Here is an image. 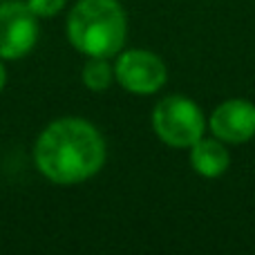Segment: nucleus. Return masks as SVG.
<instances>
[{
    "label": "nucleus",
    "instance_id": "f257e3e1",
    "mask_svg": "<svg viewBox=\"0 0 255 255\" xmlns=\"http://www.w3.org/2000/svg\"><path fill=\"white\" fill-rule=\"evenodd\" d=\"M106 141L90 121L63 117L52 121L34 145V163L58 186H74L94 177L106 163Z\"/></svg>",
    "mask_w": 255,
    "mask_h": 255
},
{
    "label": "nucleus",
    "instance_id": "f03ea898",
    "mask_svg": "<svg viewBox=\"0 0 255 255\" xmlns=\"http://www.w3.org/2000/svg\"><path fill=\"white\" fill-rule=\"evenodd\" d=\"M126 36L128 18L119 0H79L67 18V38L85 56H115Z\"/></svg>",
    "mask_w": 255,
    "mask_h": 255
},
{
    "label": "nucleus",
    "instance_id": "7ed1b4c3",
    "mask_svg": "<svg viewBox=\"0 0 255 255\" xmlns=\"http://www.w3.org/2000/svg\"><path fill=\"white\" fill-rule=\"evenodd\" d=\"M152 128L157 136L170 148H190L206 130L202 108L188 97L172 94L154 106Z\"/></svg>",
    "mask_w": 255,
    "mask_h": 255
},
{
    "label": "nucleus",
    "instance_id": "20e7f679",
    "mask_svg": "<svg viewBox=\"0 0 255 255\" xmlns=\"http://www.w3.org/2000/svg\"><path fill=\"white\" fill-rule=\"evenodd\" d=\"M36 13L27 2L2 0L0 2V58L16 61L34 49L38 40Z\"/></svg>",
    "mask_w": 255,
    "mask_h": 255
},
{
    "label": "nucleus",
    "instance_id": "39448f33",
    "mask_svg": "<svg viewBox=\"0 0 255 255\" xmlns=\"http://www.w3.org/2000/svg\"><path fill=\"white\" fill-rule=\"evenodd\" d=\"M115 79L132 94H154L163 88L168 72L157 54L148 49H128L115 63Z\"/></svg>",
    "mask_w": 255,
    "mask_h": 255
},
{
    "label": "nucleus",
    "instance_id": "423d86ee",
    "mask_svg": "<svg viewBox=\"0 0 255 255\" xmlns=\"http://www.w3.org/2000/svg\"><path fill=\"white\" fill-rule=\"evenodd\" d=\"M208 126L224 143H244L255 136V106L244 99H229L213 110Z\"/></svg>",
    "mask_w": 255,
    "mask_h": 255
},
{
    "label": "nucleus",
    "instance_id": "0eeeda50",
    "mask_svg": "<svg viewBox=\"0 0 255 255\" xmlns=\"http://www.w3.org/2000/svg\"><path fill=\"white\" fill-rule=\"evenodd\" d=\"M190 166L197 175L206 179L222 177L231 166V152L226 150L224 141L215 139H199L190 145Z\"/></svg>",
    "mask_w": 255,
    "mask_h": 255
},
{
    "label": "nucleus",
    "instance_id": "6e6552de",
    "mask_svg": "<svg viewBox=\"0 0 255 255\" xmlns=\"http://www.w3.org/2000/svg\"><path fill=\"white\" fill-rule=\"evenodd\" d=\"M83 85L92 92H103L115 81V67L103 56H88L83 65Z\"/></svg>",
    "mask_w": 255,
    "mask_h": 255
},
{
    "label": "nucleus",
    "instance_id": "1a4fd4ad",
    "mask_svg": "<svg viewBox=\"0 0 255 255\" xmlns=\"http://www.w3.org/2000/svg\"><path fill=\"white\" fill-rule=\"evenodd\" d=\"M27 4L38 18H49L65 7V0H27Z\"/></svg>",
    "mask_w": 255,
    "mask_h": 255
},
{
    "label": "nucleus",
    "instance_id": "9d476101",
    "mask_svg": "<svg viewBox=\"0 0 255 255\" xmlns=\"http://www.w3.org/2000/svg\"><path fill=\"white\" fill-rule=\"evenodd\" d=\"M4 81H7V72H4V65L0 63V90L4 88Z\"/></svg>",
    "mask_w": 255,
    "mask_h": 255
}]
</instances>
